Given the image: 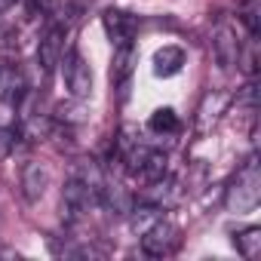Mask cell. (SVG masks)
Returning <instances> with one entry per match:
<instances>
[{"label":"cell","instance_id":"14","mask_svg":"<svg viewBox=\"0 0 261 261\" xmlns=\"http://www.w3.org/2000/svg\"><path fill=\"white\" fill-rule=\"evenodd\" d=\"M166 172H169V160H166V154L148 148V154H145V160H142V166H139V178L148 181V185H154V181L166 178Z\"/></svg>","mask_w":261,"mask_h":261},{"label":"cell","instance_id":"11","mask_svg":"<svg viewBox=\"0 0 261 261\" xmlns=\"http://www.w3.org/2000/svg\"><path fill=\"white\" fill-rule=\"evenodd\" d=\"M46 185H49V172H46V166H40V163H28L25 172H22L25 197H28L31 203H37V200L46 194Z\"/></svg>","mask_w":261,"mask_h":261},{"label":"cell","instance_id":"17","mask_svg":"<svg viewBox=\"0 0 261 261\" xmlns=\"http://www.w3.org/2000/svg\"><path fill=\"white\" fill-rule=\"evenodd\" d=\"M240 19L246 22L249 34H252V37H258V4H255V0H246V4L240 7Z\"/></svg>","mask_w":261,"mask_h":261},{"label":"cell","instance_id":"10","mask_svg":"<svg viewBox=\"0 0 261 261\" xmlns=\"http://www.w3.org/2000/svg\"><path fill=\"white\" fill-rule=\"evenodd\" d=\"M98 203H101L111 215H129V209H133V194H129L123 185H117V181H101V188H98Z\"/></svg>","mask_w":261,"mask_h":261},{"label":"cell","instance_id":"12","mask_svg":"<svg viewBox=\"0 0 261 261\" xmlns=\"http://www.w3.org/2000/svg\"><path fill=\"white\" fill-rule=\"evenodd\" d=\"M224 105H227V95H221V92H209L203 98V105L197 111V133H209V126H215V120L221 117Z\"/></svg>","mask_w":261,"mask_h":261},{"label":"cell","instance_id":"5","mask_svg":"<svg viewBox=\"0 0 261 261\" xmlns=\"http://www.w3.org/2000/svg\"><path fill=\"white\" fill-rule=\"evenodd\" d=\"M65 83H68L74 98H89L92 95V68L77 49H71L68 59H65Z\"/></svg>","mask_w":261,"mask_h":261},{"label":"cell","instance_id":"16","mask_svg":"<svg viewBox=\"0 0 261 261\" xmlns=\"http://www.w3.org/2000/svg\"><path fill=\"white\" fill-rule=\"evenodd\" d=\"M151 129L154 133H178V117L172 108H160L154 117H151Z\"/></svg>","mask_w":261,"mask_h":261},{"label":"cell","instance_id":"8","mask_svg":"<svg viewBox=\"0 0 261 261\" xmlns=\"http://www.w3.org/2000/svg\"><path fill=\"white\" fill-rule=\"evenodd\" d=\"M62 49H65V31L62 28H49L46 37L37 46V65H40L43 74H53L56 71V65L62 62Z\"/></svg>","mask_w":261,"mask_h":261},{"label":"cell","instance_id":"9","mask_svg":"<svg viewBox=\"0 0 261 261\" xmlns=\"http://www.w3.org/2000/svg\"><path fill=\"white\" fill-rule=\"evenodd\" d=\"M25 77L19 71V65H10V62H0V98L7 105H19L25 98Z\"/></svg>","mask_w":261,"mask_h":261},{"label":"cell","instance_id":"19","mask_svg":"<svg viewBox=\"0 0 261 261\" xmlns=\"http://www.w3.org/2000/svg\"><path fill=\"white\" fill-rule=\"evenodd\" d=\"M34 7H40V10H49V7H53V0H34Z\"/></svg>","mask_w":261,"mask_h":261},{"label":"cell","instance_id":"2","mask_svg":"<svg viewBox=\"0 0 261 261\" xmlns=\"http://www.w3.org/2000/svg\"><path fill=\"white\" fill-rule=\"evenodd\" d=\"M98 188H101V178H86V175H71L65 181V191H62V218L65 224H77L92 203H98Z\"/></svg>","mask_w":261,"mask_h":261},{"label":"cell","instance_id":"4","mask_svg":"<svg viewBox=\"0 0 261 261\" xmlns=\"http://www.w3.org/2000/svg\"><path fill=\"white\" fill-rule=\"evenodd\" d=\"M212 56L218 62L221 71H233L243 59V43L237 37V28L227 25V22H218L215 31H212Z\"/></svg>","mask_w":261,"mask_h":261},{"label":"cell","instance_id":"6","mask_svg":"<svg viewBox=\"0 0 261 261\" xmlns=\"http://www.w3.org/2000/svg\"><path fill=\"white\" fill-rule=\"evenodd\" d=\"M101 25H105V31H108L114 46H129L136 40V34H139V19L123 13V10H108L101 16Z\"/></svg>","mask_w":261,"mask_h":261},{"label":"cell","instance_id":"15","mask_svg":"<svg viewBox=\"0 0 261 261\" xmlns=\"http://www.w3.org/2000/svg\"><path fill=\"white\" fill-rule=\"evenodd\" d=\"M233 246L246 261H255L261 255V227H246V230L233 233Z\"/></svg>","mask_w":261,"mask_h":261},{"label":"cell","instance_id":"1","mask_svg":"<svg viewBox=\"0 0 261 261\" xmlns=\"http://www.w3.org/2000/svg\"><path fill=\"white\" fill-rule=\"evenodd\" d=\"M258 203H261V172H258V160L249 157L243 163V169L237 172V178L230 181L227 197H224V206L230 212L243 215V212L258 209Z\"/></svg>","mask_w":261,"mask_h":261},{"label":"cell","instance_id":"20","mask_svg":"<svg viewBox=\"0 0 261 261\" xmlns=\"http://www.w3.org/2000/svg\"><path fill=\"white\" fill-rule=\"evenodd\" d=\"M13 4H16V0H0V10H10Z\"/></svg>","mask_w":261,"mask_h":261},{"label":"cell","instance_id":"3","mask_svg":"<svg viewBox=\"0 0 261 261\" xmlns=\"http://www.w3.org/2000/svg\"><path fill=\"white\" fill-rule=\"evenodd\" d=\"M181 246V227L175 221L157 218L145 233H142V249L151 258H169L175 249Z\"/></svg>","mask_w":261,"mask_h":261},{"label":"cell","instance_id":"18","mask_svg":"<svg viewBox=\"0 0 261 261\" xmlns=\"http://www.w3.org/2000/svg\"><path fill=\"white\" fill-rule=\"evenodd\" d=\"M255 92H258V86H255V80H249V83H246V92H243V101H246L249 108H255Z\"/></svg>","mask_w":261,"mask_h":261},{"label":"cell","instance_id":"13","mask_svg":"<svg viewBox=\"0 0 261 261\" xmlns=\"http://www.w3.org/2000/svg\"><path fill=\"white\" fill-rule=\"evenodd\" d=\"M185 65V49L181 46H163L157 56H154V74L157 77H172L178 74Z\"/></svg>","mask_w":261,"mask_h":261},{"label":"cell","instance_id":"7","mask_svg":"<svg viewBox=\"0 0 261 261\" xmlns=\"http://www.w3.org/2000/svg\"><path fill=\"white\" fill-rule=\"evenodd\" d=\"M136 71V46H114V62H111V80L114 86L120 89V98H126V86H129V77Z\"/></svg>","mask_w":261,"mask_h":261}]
</instances>
